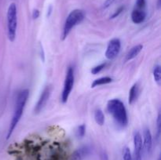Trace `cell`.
I'll use <instances>...</instances> for the list:
<instances>
[{
    "mask_svg": "<svg viewBox=\"0 0 161 160\" xmlns=\"http://www.w3.org/2000/svg\"><path fill=\"white\" fill-rule=\"evenodd\" d=\"M101 160H108V155L105 152H103L101 154Z\"/></svg>",
    "mask_w": 161,
    "mask_h": 160,
    "instance_id": "d4e9b609",
    "label": "cell"
},
{
    "mask_svg": "<svg viewBox=\"0 0 161 160\" xmlns=\"http://www.w3.org/2000/svg\"><path fill=\"white\" fill-rule=\"evenodd\" d=\"M132 160H141V155H134V159Z\"/></svg>",
    "mask_w": 161,
    "mask_h": 160,
    "instance_id": "484cf974",
    "label": "cell"
},
{
    "mask_svg": "<svg viewBox=\"0 0 161 160\" xmlns=\"http://www.w3.org/2000/svg\"><path fill=\"white\" fill-rule=\"evenodd\" d=\"M17 28V7L11 3L7 10V35L10 42H14L16 38Z\"/></svg>",
    "mask_w": 161,
    "mask_h": 160,
    "instance_id": "3957f363",
    "label": "cell"
},
{
    "mask_svg": "<svg viewBox=\"0 0 161 160\" xmlns=\"http://www.w3.org/2000/svg\"><path fill=\"white\" fill-rule=\"evenodd\" d=\"M134 155H141L142 151V138L140 133L136 132L134 135Z\"/></svg>",
    "mask_w": 161,
    "mask_h": 160,
    "instance_id": "30bf717a",
    "label": "cell"
},
{
    "mask_svg": "<svg viewBox=\"0 0 161 160\" xmlns=\"http://www.w3.org/2000/svg\"><path fill=\"white\" fill-rule=\"evenodd\" d=\"M121 49V42L119 39H113L110 40L108 44L105 51V57L108 60H113L117 57Z\"/></svg>",
    "mask_w": 161,
    "mask_h": 160,
    "instance_id": "8992f818",
    "label": "cell"
},
{
    "mask_svg": "<svg viewBox=\"0 0 161 160\" xmlns=\"http://www.w3.org/2000/svg\"><path fill=\"white\" fill-rule=\"evenodd\" d=\"M156 123H157V130H158V133L160 134V115L159 114L157 116V120H156Z\"/></svg>",
    "mask_w": 161,
    "mask_h": 160,
    "instance_id": "603a6c76",
    "label": "cell"
},
{
    "mask_svg": "<svg viewBox=\"0 0 161 160\" xmlns=\"http://www.w3.org/2000/svg\"><path fill=\"white\" fill-rule=\"evenodd\" d=\"M94 119L98 125L102 126L104 123V115L101 109H97L94 112Z\"/></svg>",
    "mask_w": 161,
    "mask_h": 160,
    "instance_id": "9a60e30c",
    "label": "cell"
},
{
    "mask_svg": "<svg viewBox=\"0 0 161 160\" xmlns=\"http://www.w3.org/2000/svg\"><path fill=\"white\" fill-rule=\"evenodd\" d=\"M145 0H137L136 1V7H137V9L138 10H144V8L145 7Z\"/></svg>",
    "mask_w": 161,
    "mask_h": 160,
    "instance_id": "ffe728a7",
    "label": "cell"
},
{
    "mask_svg": "<svg viewBox=\"0 0 161 160\" xmlns=\"http://www.w3.org/2000/svg\"><path fill=\"white\" fill-rule=\"evenodd\" d=\"M158 160H160V159H158Z\"/></svg>",
    "mask_w": 161,
    "mask_h": 160,
    "instance_id": "83f0119b",
    "label": "cell"
},
{
    "mask_svg": "<svg viewBox=\"0 0 161 160\" xmlns=\"http://www.w3.org/2000/svg\"><path fill=\"white\" fill-rule=\"evenodd\" d=\"M115 2V0H105V2L103 4V9H107L110 7L111 5H112L113 3Z\"/></svg>",
    "mask_w": 161,
    "mask_h": 160,
    "instance_id": "7402d4cb",
    "label": "cell"
},
{
    "mask_svg": "<svg viewBox=\"0 0 161 160\" xmlns=\"http://www.w3.org/2000/svg\"><path fill=\"white\" fill-rule=\"evenodd\" d=\"M89 153V148L87 147L81 148L78 150L75 151L71 155L70 160H83L85 156Z\"/></svg>",
    "mask_w": 161,
    "mask_h": 160,
    "instance_id": "8fae6325",
    "label": "cell"
},
{
    "mask_svg": "<svg viewBox=\"0 0 161 160\" xmlns=\"http://www.w3.org/2000/svg\"><path fill=\"white\" fill-rule=\"evenodd\" d=\"M153 78H154L156 83L158 85H160L161 81V71L160 65H156L153 69Z\"/></svg>",
    "mask_w": 161,
    "mask_h": 160,
    "instance_id": "2e32d148",
    "label": "cell"
},
{
    "mask_svg": "<svg viewBox=\"0 0 161 160\" xmlns=\"http://www.w3.org/2000/svg\"><path fill=\"white\" fill-rule=\"evenodd\" d=\"M107 110L120 127H125L128 123L127 110L124 103L119 99H112L108 102Z\"/></svg>",
    "mask_w": 161,
    "mask_h": 160,
    "instance_id": "7a4b0ae2",
    "label": "cell"
},
{
    "mask_svg": "<svg viewBox=\"0 0 161 160\" xmlns=\"http://www.w3.org/2000/svg\"><path fill=\"white\" fill-rule=\"evenodd\" d=\"M39 17V11L38 10H34L33 13H32V17H33V19H37Z\"/></svg>",
    "mask_w": 161,
    "mask_h": 160,
    "instance_id": "cb8c5ba5",
    "label": "cell"
},
{
    "mask_svg": "<svg viewBox=\"0 0 161 160\" xmlns=\"http://www.w3.org/2000/svg\"><path fill=\"white\" fill-rule=\"evenodd\" d=\"M138 92H139V88H138V83L134 84L129 91V97H128L129 104H133L135 102V100L138 98Z\"/></svg>",
    "mask_w": 161,
    "mask_h": 160,
    "instance_id": "7c38bea8",
    "label": "cell"
},
{
    "mask_svg": "<svg viewBox=\"0 0 161 160\" xmlns=\"http://www.w3.org/2000/svg\"><path fill=\"white\" fill-rule=\"evenodd\" d=\"M112 82V79L110 78V77H101V78H99V79H97L94 80V82L92 83V84H91V87L94 88V87H99V86L111 83Z\"/></svg>",
    "mask_w": 161,
    "mask_h": 160,
    "instance_id": "5bb4252c",
    "label": "cell"
},
{
    "mask_svg": "<svg viewBox=\"0 0 161 160\" xmlns=\"http://www.w3.org/2000/svg\"><path fill=\"white\" fill-rule=\"evenodd\" d=\"M124 7H120L119 9H118L116 12H115L112 15V17H111V18L112 19H113V18H116V17H117L122 12H123V10H124Z\"/></svg>",
    "mask_w": 161,
    "mask_h": 160,
    "instance_id": "44dd1931",
    "label": "cell"
},
{
    "mask_svg": "<svg viewBox=\"0 0 161 160\" xmlns=\"http://www.w3.org/2000/svg\"><path fill=\"white\" fill-rule=\"evenodd\" d=\"M105 66H106V63H102L101 64H98V65L94 67L91 69V73L93 74V75H97V74L100 73L101 71L105 68Z\"/></svg>",
    "mask_w": 161,
    "mask_h": 160,
    "instance_id": "ac0fdd59",
    "label": "cell"
},
{
    "mask_svg": "<svg viewBox=\"0 0 161 160\" xmlns=\"http://www.w3.org/2000/svg\"><path fill=\"white\" fill-rule=\"evenodd\" d=\"M145 17H146V13L143 10L135 9L131 13V20L134 24H137L142 23L145 20Z\"/></svg>",
    "mask_w": 161,
    "mask_h": 160,
    "instance_id": "9c48e42d",
    "label": "cell"
},
{
    "mask_svg": "<svg viewBox=\"0 0 161 160\" xmlns=\"http://www.w3.org/2000/svg\"><path fill=\"white\" fill-rule=\"evenodd\" d=\"M142 48H143L142 45H137V46H134V47H132L127 54L126 60H131L135 58L140 53Z\"/></svg>",
    "mask_w": 161,
    "mask_h": 160,
    "instance_id": "4fadbf2b",
    "label": "cell"
},
{
    "mask_svg": "<svg viewBox=\"0 0 161 160\" xmlns=\"http://www.w3.org/2000/svg\"><path fill=\"white\" fill-rule=\"evenodd\" d=\"M28 95H29V91L28 90H21L20 92H19L18 95H17L14 115H13V118H12V120H11V123H10V127H9V130H8V133H7V140L11 137V135L14 133V130H15V128L17 126V124L20 122V118L23 115L24 107H25V104H26V102H27L28 98Z\"/></svg>",
    "mask_w": 161,
    "mask_h": 160,
    "instance_id": "6da1fadb",
    "label": "cell"
},
{
    "mask_svg": "<svg viewBox=\"0 0 161 160\" xmlns=\"http://www.w3.org/2000/svg\"><path fill=\"white\" fill-rule=\"evenodd\" d=\"M51 89L50 87H47L45 89L43 90V91L42 92L40 95V97L37 102L36 105L35 107V113H39L43 109V108L46 106L47 101L50 98V96H51Z\"/></svg>",
    "mask_w": 161,
    "mask_h": 160,
    "instance_id": "52a82bcc",
    "label": "cell"
},
{
    "mask_svg": "<svg viewBox=\"0 0 161 160\" xmlns=\"http://www.w3.org/2000/svg\"><path fill=\"white\" fill-rule=\"evenodd\" d=\"M123 158L124 160H132V155H131V150L128 148L127 147H126L124 148L123 151Z\"/></svg>",
    "mask_w": 161,
    "mask_h": 160,
    "instance_id": "d6986e66",
    "label": "cell"
},
{
    "mask_svg": "<svg viewBox=\"0 0 161 160\" xmlns=\"http://www.w3.org/2000/svg\"><path fill=\"white\" fill-rule=\"evenodd\" d=\"M160 0H158V8H160Z\"/></svg>",
    "mask_w": 161,
    "mask_h": 160,
    "instance_id": "4316f807",
    "label": "cell"
},
{
    "mask_svg": "<svg viewBox=\"0 0 161 160\" xmlns=\"http://www.w3.org/2000/svg\"><path fill=\"white\" fill-rule=\"evenodd\" d=\"M142 145L147 153H149L151 151L152 146V133L149 128H145L144 132H143Z\"/></svg>",
    "mask_w": 161,
    "mask_h": 160,
    "instance_id": "ba28073f",
    "label": "cell"
},
{
    "mask_svg": "<svg viewBox=\"0 0 161 160\" xmlns=\"http://www.w3.org/2000/svg\"><path fill=\"white\" fill-rule=\"evenodd\" d=\"M76 136L78 137H80V138L83 137L85 133H86V126L84 124H82L80 126H79L76 130Z\"/></svg>",
    "mask_w": 161,
    "mask_h": 160,
    "instance_id": "e0dca14e",
    "label": "cell"
},
{
    "mask_svg": "<svg viewBox=\"0 0 161 160\" xmlns=\"http://www.w3.org/2000/svg\"><path fill=\"white\" fill-rule=\"evenodd\" d=\"M84 19V13L80 10H74L72 11L64 22L62 39H65L71 32L72 29L77 24H80Z\"/></svg>",
    "mask_w": 161,
    "mask_h": 160,
    "instance_id": "277c9868",
    "label": "cell"
},
{
    "mask_svg": "<svg viewBox=\"0 0 161 160\" xmlns=\"http://www.w3.org/2000/svg\"><path fill=\"white\" fill-rule=\"evenodd\" d=\"M74 80H75V75H74V70L72 67H69L68 68L65 79H64V87L61 93V101L62 103H66L68 97L70 96L71 92L74 86Z\"/></svg>",
    "mask_w": 161,
    "mask_h": 160,
    "instance_id": "5b68a950",
    "label": "cell"
}]
</instances>
